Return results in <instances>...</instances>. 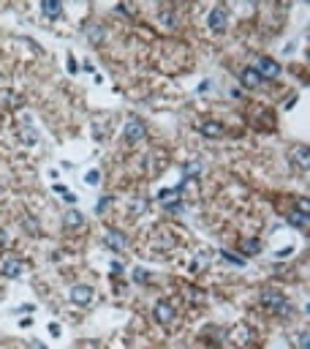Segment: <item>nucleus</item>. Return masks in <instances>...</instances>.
I'll return each instance as SVG.
<instances>
[{
  "label": "nucleus",
  "instance_id": "obj_5",
  "mask_svg": "<svg viewBox=\"0 0 310 349\" xmlns=\"http://www.w3.org/2000/svg\"><path fill=\"white\" fill-rule=\"evenodd\" d=\"M226 25H228V14H226L223 6L212 9V14H210V28H212L215 33H223V30H226Z\"/></svg>",
  "mask_w": 310,
  "mask_h": 349
},
{
  "label": "nucleus",
  "instance_id": "obj_14",
  "mask_svg": "<svg viewBox=\"0 0 310 349\" xmlns=\"http://www.w3.org/2000/svg\"><path fill=\"white\" fill-rule=\"evenodd\" d=\"M294 164L302 166V169H307V147H305V145L294 150Z\"/></svg>",
  "mask_w": 310,
  "mask_h": 349
},
{
  "label": "nucleus",
  "instance_id": "obj_4",
  "mask_svg": "<svg viewBox=\"0 0 310 349\" xmlns=\"http://www.w3.org/2000/svg\"><path fill=\"white\" fill-rule=\"evenodd\" d=\"M104 243L112 248V251H125L128 248V238L120 229H106V235H104Z\"/></svg>",
  "mask_w": 310,
  "mask_h": 349
},
{
  "label": "nucleus",
  "instance_id": "obj_7",
  "mask_svg": "<svg viewBox=\"0 0 310 349\" xmlns=\"http://www.w3.org/2000/svg\"><path fill=\"white\" fill-rule=\"evenodd\" d=\"M71 300H73L76 306H87V303L93 300V289H90V286H85V284L73 286V289H71Z\"/></svg>",
  "mask_w": 310,
  "mask_h": 349
},
{
  "label": "nucleus",
  "instance_id": "obj_9",
  "mask_svg": "<svg viewBox=\"0 0 310 349\" xmlns=\"http://www.w3.org/2000/svg\"><path fill=\"white\" fill-rule=\"evenodd\" d=\"M240 79H242V85H245V87H259V85H261V77L256 74L253 66H248V69L240 74Z\"/></svg>",
  "mask_w": 310,
  "mask_h": 349
},
{
  "label": "nucleus",
  "instance_id": "obj_11",
  "mask_svg": "<svg viewBox=\"0 0 310 349\" xmlns=\"http://www.w3.org/2000/svg\"><path fill=\"white\" fill-rule=\"evenodd\" d=\"M41 11L46 17H60L63 14V3H55V0H46V3H41Z\"/></svg>",
  "mask_w": 310,
  "mask_h": 349
},
{
  "label": "nucleus",
  "instance_id": "obj_1",
  "mask_svg": "<svg viewBox=\"0 0 310 349\" xmlns=\"http://www.w3.org/2000/svg\"><path fill=\"white\" fill-rule=\"evenodd\" d=\"M253 69L261 79H278L280 77V66L275 63L272 57H259V63H256Z\"/></svg>",
  "mask_w": 310,
  "mask_h": 349
},
{
  "label": "nucleus",
  "instance_id": "obj_6",
  "mask_svg": "<svg viewBox=\"0 0 310 349\" xmlns=\"http://www.w3.org/2000/svg\"><path fill=\"white\" fill-rule=\"evenodd\" d=\"M155 319L161 322V325H172V319H174V308L169 300H161L158 306H155Z\"/></svg>",
  "mask_w": 310,
  "mask_h": 349
},
{
  "label": "nucleus",
  "instance_id": "obj_17",
  "mask_svg": "<svg viewBox=\"0 0 310 349\" xmlns=\"http://www.w3.org/2000/svg\"><path fill=\"white\" fill-rule=\"evenodd\" d=\"M133 278H136L139 284H144V281L150 278V276H147V270H141V267H139V270H133Z\"/></svg>",
  "mask_w": 310,
  "mask_h": 349
},
{
  "label": "nucleus",
  "instance_id": "obj_16",
  "mask_svg": "<svg viewBox=\"0 0 310 349\" xmlns=\"http://www.w3.org/2000/svg\"><path fill=\"white\" fill-rule=\"evenodd\" d=\"M85 180H87L90 186H98V183H101V174H98V172H87V178H85Z\"/></svg>",
  "mask_w": 310,
  "mask_h": 349
},
{
  "label": "nucleus",
  "instance_id": "obj_3",
  "mask_svg": "<svg viewBox=\"0 0 310 349\" xmlns=\"http://www.w3.org/2000/svg\"><path fill=\"white\" fill-rule=\"evenodd\" d=\"M261 306H267L269 311H283L286 308V298L275 289H264L261 292Z\"/></svg>",
  "mask_w": 310,
  "mask_h": 349
},
{
  "label": "nucleus",
  "instance_id": "obj_12",
  "mask_svg": "<svg viewBox=\"0 0 310 349\" xmlns=\"http://www.w3.org/2000/svg\"><path fill=\"white\" fill-rule=\"evenodd\" d=\"M63 224L68 226V229H76V226H82V224H85V218L79 216L76 210H71V213H65V216H63Z\"/></svg>",
  "mask_w": 310,
  "mask_h": 349
},
{
  "label": "nucleus",
  "instance_id": "obj_19",
  "mask_svg": "<svg viewBox=\"0 0 310 349\" xmlns=\"http://www.w3.org/2000/svg\"><path fill=\"white\" fill-rule=\"evenodd\" d=\"M245 251H248V254H256V251H259V243H256V240H248V243H245Z\"/></svg>",
  "mask_w": 310,
  "mask_h": 349
},
{
  "label": "nucleus",
  "instance_id": "obj_15",
  "mask_svg": "<svg viewBox=\"0 0 310 349\" xmlns=\"http://www.w3.org/2000/svg\"><path fill=\"white\" fill-rule=\"evenodd\" d=\"M22 142H25V145H33V142H36V134H33V129H30V126L22 131Z\"/></svg>",
  "mask_w": 310,
  "mask_h": 349
},
{
  "label": "nucleus",
  "instance_id": "obj_10",
  "mask_svg": "<svg viewBox=\"0 0 310 349\" xmlns=\"http://www.w3.org/2000/svg\"><path fill=\"white\" fill-rule=\"evenodd\" d=\"M288 224L296 226V229H307V210H294L288 216Z\"/></svg>",
  "mask_w": 310,
  "mask_h": 349
},
{
  "label": "nucleus",
  "instance_id": "obj_2",
  "mask_svg": "<svg viewBox=\"0 0 310 349\" xmlns=\"http://www.w3.org/2000/svg\"><path fill=\"white\" fill-rule=\"evenodd\" d=\"M147 137V126L141 123L139 118H131L125 123V139L128 142H139V139H144Z\"/></svg>",
  "mask_w": 310,
  "mask_h": 349
},
{
  "label": "nucleus",
  "instance_id": "obj_20",
  "mask_svg": "<svg viewBox=\"0 0 310 349\" xmlns=\"http://www.w3.org/2000/svg\"><path fill=\"white\" fill-rule=\"evenodd\" d=\"M6 243H9V235L0 229V248H6Z\"/></svg>",
  "mask_w": 310,
  "mask_h": 349
},
{
  "label": "nucleus",
  "instance_id": "obj_13",
  "mask_svg": "<svg viewBox=\"0 0 310 349\" xmlns=\"http://www.w3.org/2000/svg\"><path fill=\"white\" fill-rule=\"evenodd\" d=\"M220 131H223V126L220 123H201V134H204V137H220Z\"/></svg>",
  "mask_w": 310,
  "mask_h": 349
},
{
  "label": "nucleus",
  "instance_id": "obj_8",
  "mask_svg": "<svg viewBox=\"0 0 310 349\" xmlns=\"http://www.w3.org/2000/svg\"><path fill=\"white\" fill-rule=\"evenodd\" d=\"M3 276L6 278H19V276H22V262L14 259V257L3 259Z\"/></svg>",
  "mask_w": 310,
  "mask_h": 349
},
{
  "label": "nucleus",
  "instance_id": "obj_18",
  "mask_svg": "<svg viewBox=\"0 0 310 349\" xmlns=\"http://www.w3.org/2000/svg\"><path fill=\"white\" fill-rule=\"evenodd\" d=\"M223 257L231 262V265H245V262H242V257H234V254H228V251H223Z\"/></svg>",
  "mask_w": 310,
  "mask_h": 349
}]
</instances>
